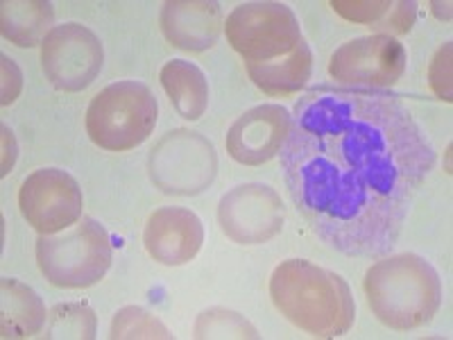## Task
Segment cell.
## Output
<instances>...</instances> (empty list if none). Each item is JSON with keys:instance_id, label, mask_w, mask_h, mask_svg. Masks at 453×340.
<instances>
[{"instance_id": "obj_1", "label": "cell", "mask_w": 453, "mask_h": 340, "mask_svg": "<svg viewBox=\"0 0 453 340\" xmlns=\"http://www.w3.org/2000/svg\"><path fill=\"white\" fill-rule=\"evenodd\" d=\"M279 164L319 241L345 257H383L402 236L435 150L390 93L318 87L295 103Z\"/></svg>"}, {"instance_id": "obj_2", "label": "cell", "mask_w": 453, "mask_h": 340, "mask_svg": "<svg viewBox=\"0 0 453 340\" xmlns=\"http://www.w3.org/2000/svg\"><path fill=\"white\" fill-rule=\"evenodd\" d=\"M270 298L283 318L313 338H340L356 322L349 283L306 259L279 263L270 277Z\"/></svg>"}, {"instance_id": "obj_3", "label": "cell", "mask_w": 453, "mask_h": 340, "mask_svg": "<svg viewBox=\"0 0 453 340\" xmlns=\"http://www.w3.org/2000/svg\"><path fill=\"white\" fill-rule=\"evenodd\" d=\"M363 290L376 320L396 331L428 325L442 305L438 270L412 252L376 261L365 273Z\"/></svg>"}, {"instance_id": "obj_4", "label": "cell", "mask_w": 453, "mask_h": 340, "mask_svg": "<svg viewBox=\"0 0 453 340\" xmlns=\"http://www.w3.org/2000/svg\"><path fill=\"white\" fill-rule=\"evenodd\" d=\"M111 238L96 218H82L64 234H42L36 241V263L57 289H88L111 266Z\"/></svg>"}, {"instance_id": "obj_5", "label": "cell", "mask_w": 453, "mask_h": 340, "mask_svg": "<svg viewBox=\"0 0 453 340\" xmlns=\"http://www.w3.org/2000/svg\"><path fill=\"white\" fill-rule=\"evenodd\" d=\"M159 103L148 84L123 80L104 87L87 109V135L98 148L127 152L150 139Z\"/></svg>"}, {"instance_id": "obj_6", "label": "cell", "mask_w": 453, "mask_h": 340, "mask_svg": "<svg viewBox=\"0 0 453 340\" xmlns=\"http://www.w3.org/2000/svg\"><path fill=\"white\" fill-rule=\"evenodd\" d=\"M226 42L248 62H273L295 50L304 36L283 3H242L225 21Z\"/></svg>"}, {"instance_id": "obj_7", "label": "cell", "mask_w": 453, "mask_h": 340, "mask_svg": "<svg viewBox=\"0 0 453 340\" xmlns=\"http://www.w3.org/2000/svg\"><path fill=\"white\" fill-rule=\"evenodd\" d=\"M150 177L164 193L197 196L216 180L218 157L209 141L191 129H173L152 148Z\"/></svg>"}, {"instance_id": "obj_8", "label": "cell", "mask_w": 453, "mask_h": 340, "mask_svg": "<svg viewBox=\"0 0 453 340\" xmlns=\"http://www.w3.org/2000/svg\"><path fill=\"white\" fill-rule=\"evenodd\" d=\"M406 48L390 35L358 36L331 55L329 75L351 89H388L406 73Z\"/></svg>"}, {"instance_id": "obj_9", "label": "cell", "mask_w": 453, "mask_h": 340, "mask_svg": "<svg viewBox=\"0 0 453 340\" xmlns=\"http://www.w3.org/2000/svg\"><path fill=\"white\" fill-rule=\"evenodd\" d=\"M103 43L82 23L55 26L42 43V68L59 91H84L103 71Z\"/></svg>"}, {"instance_id": "obj_10", "label": "cell", "mask_w": 453, "mask_h": 340, "mask_svg": "<svg viewBox=\"0 0 453 340\" xmlns=\"http://www.w3.org/2000/svg\"><path fill=\"white\" fill-rule=\"evenodd\" d=\"M23 218L39 234H57L82 218L84 196L78 180L62 168H39L19 191Z\"/></svg>"}, {"instance_id": "obj_11", "label": "cell", "mask_w": 453, "mask_h": 340, "mask_svg": "<svg viewBox=\"0 0 453 340\" xmlns=\"http://www.w3.org/2000/svg\"><path fill=\"white\" fill-rule=\"evenodd\" d=\"M218 222L238 245H261L283 227V202L268 184H241L220 197Z\"/></svg>"}, {"instance_id": "obj_12", "label": "cell", "mask_w": 453, "mask_h": 340, "mask_svg": "<svg viewBox=\"0 0 453 340\" xmlns=\"http://www.w3.org/2000/svg\"><path fill=\"white\" fill-rule=\"evenodd\" d=\"M290 132V112L281 104H258L226 132V152L242 166H263L279 155Z\"/></svg>"}, {"instance_id": "obj_13", "label": "cell", "mask_w": 453, "mask_h": 340, "mask_svg": "<svg viewBox=\"0 0 453 340\" xmlns=\"http://www.w3.org/2000/svg\"><path fill=\"white\" fill-rule=\"evenodd\" d=\"M143 243L150 257L161 266H184L202 250L204 227L191 209L164 206L150 213Z\"/></svg>"}, {"instance_id": "obj_14", "label": "cell", "mask_w": 453, "mask_h": 340, "mask_svg": "<svg viewBox=\"0 0 453 340\" xmlns=\"http://www.w3.org/2000/svg\"><path fill=\"white\" fill-rule=\"evenodd\" d=\"M222 10L209 0H168L161 10V30L170 43L186 52H204L220 39Z\"/></svg>"}, {"instance_id": "obj_15", "label": "cell", "mask_w": 453, "mask_h": 340, "mask_svg": "<svg viewBox=\"0 0 453 340\" xmlns=\"http://www.w3.org/2000/svg\"><path fill=\"white\" fill-rule=\"evenodd\" d=\"M42 298L19 279L0 282V334L3 338H32L46 325Z\"/></svg>"}, {"instance_id": "obj_16", "label": "cell", "mask_w": 453, "mask_h": 340, "mask_svg": "<svg viewBox=\"0 0 453 340\" xmlns=\"http://www.w3.org/2000/svg\"><path fill=\"white\" fill-rule=\"evenodd\" d=\"M248 75L263 93L268 96H290L304 89L313 73V52L309 43L302 42L288 55L273 62H248Z\"/></svg>"}, {"instance_id": "obj_17", "label": "cell", "mask_w": 453, "mask_h": 340, "mask_svg": "<svg viewBox=\"0 0 453 340\" xmlns=\"http://www.w3.org/2000/svg\"><path fill=\"white\" fill-rule=\"evenodd\" d=\"M161 87L181 119L200 120L209 107V82L200 66L186 59H170L159 73Z\"/></svg>"}, {"instance_id": "obj_18", "label": "cell", "mask_w": 453, "mask_h": 340, "mask_svg": "<svg viewBox=\"0 0 453 340\" xmlns=\"http://www.w3.org/2000/svg\"><path fill=\"white\" fill-rule=\"evenodd\" d=\"M0 7V30L14 46H39L50 35L55 10L46 0H5Z\"/></svg>"}, {"instance_id": "obj_19", "label": "cell", "mask_w": 453, "mask_h": 340, "mask_svg": "<svg viewBox=\"0 0 453 340\" xmlns=\"http://www.w3.org/2000/svg\"><path fill=\"white\" fill-rule=\"evenodd\" d=\"M43 338H96V313L87 305H80V302L52 306L46 320V334H43Z\"/></svg>"}, {"instance_id": "obj_20", "label": "cell", "mask_w": 453, "mask_h": 340, "mask_svg": "<svg viewBox=\"0 0 453 340\" xmlns=\"http://www.w3.org/2000/svg\"><path fill=\"white\" fill-rule=\"evenodd\" d=\"M109 338L125 340V338H148V340H161L173 338L168 327L161 322L157 315L150 311L141 309V306H125L119 313L113 315L111 327H109Z\"/></svg>"}, {"instance_id": "obj_21", "label": "cell", "mask_w": 453, "mask_h": 340, "mask_svg": "<svg viewBox=\"0 0 453 340\" xmlns=\"http://www.w3.org/2000/svg\"><path fill=\"white\" fill-rule=\"evenodd\" d=\"M193 336L196 338H258V331L236 311L209 309L200 313Z\"/></svg>"}, {"instance_id": "obj_22", "label": "cell", "mask_w": 453, "mask_h": 340, "mask_svg": "<svg viewBox=\"0 0 453 340\" xmlns=\"http://www.w3.org/2000/svg\"><path fill=\"white\" fill-rule=\"evenodd\" d=\"M331 7L347 21L372 27L390 12L392 3L390 0H331Z\"/></svg>"}, {"instance_id": "obj_23", "label": "cell", "mask_w": 453, "mask_h": 340, "mask_svg": "<svg viewBox=\"0 0 453 340\" xmlns=\"http://www.w3.org/2000/svg\"><path fill=\"white\" fill-rule=\"evenodd\" d=\"M428 84L440 100L451 103V42L444 43L431 59L428 66Z\"/></svg>"}, {"instance_id": "obj_24", "label": "cell", "mask_w": 453, "mask_h": 340, "mask_svg": "<svg viewBox=\"0 0 453 340\" xmlns=\"http://www.w3.org/2000/svg\"><path fill=\"white\" fill-rule=\"evenodd\" d=\"M415 19H418V5L402 0V3H392L390 12L372 27L381 30L379 35H408L412 30V26H415Z\"/></svg>"}, {"instance_id": "obj_25", "label": "cell", "mask_w": 453, "mask_h": 340, "mask_svg": "<svg viewBox=\"0 0 453 340\" xmlns=\"http://www.w3.org/2000/svg\"><path fill=\"white\" fill-rule=\"evenodd\" d=\"M3 59V104H12L16 100V96L21 93V71L12 62L7 55H0Z\"/></svg>"}, {"instance_id": "obj_26", "label": "cell", "mask_w": 453, "mask_h": 340, "mask_svg": "<svg viewBox=\"0 0 453 340\" xmlns=\"http://www.w3.org/2000/svg\"><path fill=\"white\" fill-rule=\"evenodd\" d=\"M3 141H5V157H3V177L10 173V168L14 166V136H12V129L7 125H3Z\"/></svg>"}]
</instances>
